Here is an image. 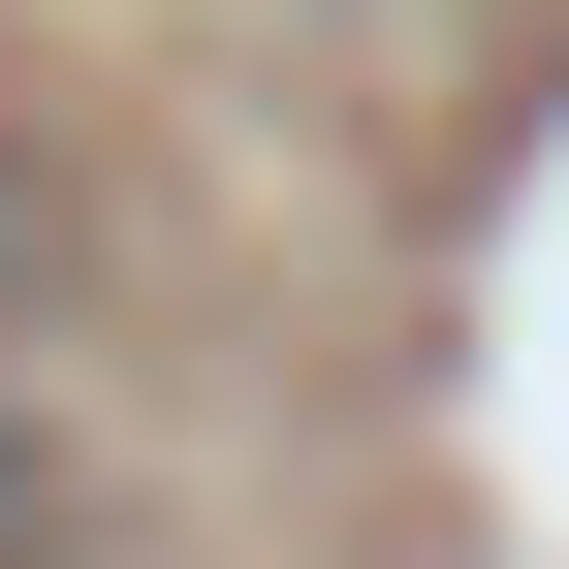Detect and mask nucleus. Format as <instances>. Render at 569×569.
Masks as SVG:
<instances>
[{
  "label": "nucleus",
  "instance_id": "obj_1",
  "mask_svg": "<svg viewBox=\"0 0 569 569\" xmlns=\"http://www.w3.org/2000/svg\"><path fill=\"white\" fill-rule=\"evenodd\" d=\"M0 569H96V475H63V411H0Z\"/></svg>",
  "mask_w": 569,
  "mask_h": 569
}]
</instances>
